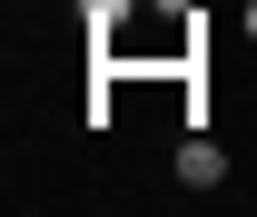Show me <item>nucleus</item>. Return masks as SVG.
I'll use <instances>...</instances> for the list:
<instances>
[{"label":"nucleus","mask_w":257,"mask_h":217,"mask_svg":"<svg viewBox=\"0 0 257 217\" xmlns=\"http://www.w3.org/2000/svg\"><path fill=\"white\" fill-rule=\"evenodd\" d=\"M218 178H227V148L208 128H188V138H178V187H218Z\"/></svg>","instance_id":"nucleus-1"},{"label":"nucleus","mask_w":257,"mask_h":217,"mask_svg":"<svg viewBox=\"0 0 257 217\" xmlns=\"http://www.w3.org/2000/svg\"><path fill=\"white\" fill-rule=\"evenodd\" d=\"M128 10H139V0H79V30H89L99 50H109V40L128 30Z\"/></svg>","instance_id":"nucleus-2"}]
</instances>
